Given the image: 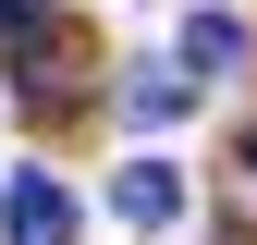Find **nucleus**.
Segmentation results:
<instances>
[{"instance_id":"f257e3e1","label":"nucleus","mask_w":257,"mask_h":245,"mask_svg":"<svg viewBox=\"0 0 257 245\" xmlns=\"http://www.w3.org/2000/svg\"><path fill=\"white\" fill-rule=\"evenodd\" d=\"M0 233H13V245H74V196H61L49 172H13V196H0Z\"/></svg>"},{"instance_id":"39448f33","label":"nucleus","mask_w":257,"mask_h":245,"mask_svg":"<svg viewBox=\"0 0 257 245\" xmlns=\"http://www.w3.org/2000/svg\"><path fill=\"white\" fill-rule=\"evenodd\" d=\"M37 13H49V0H0V37H13V49H37Z\"/></svg>"},{"instance_id":"7ed1b4c3","label":"nucleus","mask_w":257,"mask_h":245,"mask_svg":"<svg viewBox=\"0 0 257 245\" xmlns=\"http://www.w3.org/2000/svg\"><path fill=\"white\" fill-rule=\"evenodd\" d=\"M245 61V25L233 13H184V74H233Z\"/></svg>"},{"instance_id":"f03ea898","label":"nucleus","mask_w":257,"mask_h":245,"mask_svg":"<svg viewBox=\"0 0 257 245\" xmlns=\"http://www.w3.org/2000/svg\"><path fill=\"white\" fill-rule=\"evenodd\" d=\"M110 208H122L135 233H159V221H184V172H172V160H122V184H110Z\"/></svg>"},{"instance_id":"20e7f679","label":"nucleus","mask_w":257,"mask_h":245,"mask_svg":"<svg viewBox=\"0 0 257 245\" xmlns=\"http://www.w3.org/2000/svg\"><path fill=\"white\" fill-rule=\"evenodd\" d=\"M122 110H135V122H184V110H196V74H147V61H135Z\"/></svg>"}]
</instances>
